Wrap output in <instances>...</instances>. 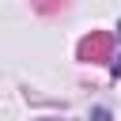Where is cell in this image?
<instances>
[{
  "label": "cell",
  "mask_w": 121,
  "mask_h": 121,
  "mask_svg": "<svg viewBox=\"0 0 121 121\" xmlns=\"http://www.w3.org/2000/svg\"><path fill=\"white\" fill-rule=\"evenodd\" d=\"M110 49H113V38L106 34V30H91L83 42H79V60H87V64H95V60H106L110 57Z\"/></svg>",
  "instance_id": "obj_1"
},
{
  "label": "cell",
  "mask_w": 121,
  "mask_h": 121,
  "mask_svg": "<svg viewBox=\"0 0 121 121\" xmlns=\"http://www.w3.org/2000/svg\"><path fill=\"white\" fill-rule=\"evenodd\" d=\"M117 30H121V26H117ZM110 72H113V76H121V57H117V60L110 64Z\"/></svg>",
  "instance_id": "obj_2"
}]
</instances>
